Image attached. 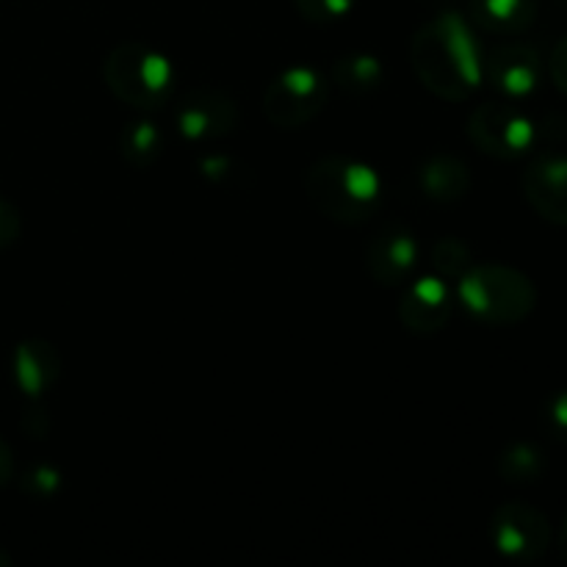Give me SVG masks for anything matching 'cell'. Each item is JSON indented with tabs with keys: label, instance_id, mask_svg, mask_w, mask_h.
Listing matches in <instances>:
<instances>
[{
	"label": "cell",
	"instance_id": "d4e9b609",
	"mask_svg": "<svg viewBox=\"0 0 567 567\" xmlns=\"http://www.w3.org/2000/svg\"><path fill=\"white\" fill-rule=\"evenodd\" d=\"M548 75H551L554 86L567 97V37L554 44L551 59H548Z\"/></svg>",
	"mask_w": 567,
	"mask_h": 567
},
{
	"label": "cell",
	"instance_id": "6da1fadb",
	"mask_svg": "<svg viewBox=\"0 0 567 567\" xmlns=\"http://www.w3.org/2000/svg\"><path fill=\"white\" fill-rule=\"evenodd\" d=\"M410 61L421 86L449 103L468 100L485 78V50L474 28L454 11L437 14L415 31Z\"/></svg>",
	"mask_w": 567,
	"mask_h": 567
},
{
	"label": "cell",
	"instance_id": "7a4b0ae2",
	"mask_svg": "<svg viewBox=\"0 0 567 567\" xmlns=\"http://www.w3.org/2000/svg\"><path fill=\"white\" fill-rule=\"evenodd\" d=\"M305 197L324 219L363 225L382 205V177L363 161L330 155L308 169Z\"/></svg>",
	"mask_w": 567,
	"mask_h": 567
},
{
	"label": "cell",
	"instance_id": "4fadbf2b",
	"mask_svg": "<svg viewBox=\"0 0 567 567\" xmlns=\"http://www.w3.org/2000/svg\"><path fill=\"white\" fill-rule=\"evenodd\" d=\"M11 374H14L17 388L25 396H44L61 377L59 349L48 341H39V338L22 341L14 349V358H11Z\"/></svg>",
	"mask_w": 567,
	"mask_h": 567
},
{
	"label": "cell",
	"instance_id": "5bb4252c",
	"mask_svg": "<svg viewBox=\"0 0 567 567\" xmlns=\"http://www.w3.org/2000/svg\"><path fill=\"white\" fill-rule=\"evenodd\" d=\"M419 186L435 203H457L468 194L471 169L457 155L437 153L421 164Z\"/></svg>",
	"mask_w": 567,
	"mask_h": 567
},
{
	"label": "cell",
	"instance_id": "277c9868",
	"mask_svg": "<svg viewBox=\"0 0 567 567\" xmlns=\"http://www.w3.org/2000/svg\"><path fill=\"white\" fill-rule=\"evenodd\" d=\"M103 81L131 109L158 111L175 92V66L150 44L125 42L103 61Z\"/></svg>",
	"mask_w": 567,
	"mask_h": 567
},
{
	"label": "cell",
	"instance_id": "83f0119b",
	"mask_svg": "<svg viewBox=\"0 0 567 567\" xmlns=\"http://www.w3.org/2000/svg\"><path fill=\"white\" fill-rule=\"evenodd\" d=\"M9 565H11V557L3 551V548H0V567H9Z\"/></svg>",
	"mask_w": 567,
	"mask_h": 567
},
{
	"label": "cell",
	"instance_id": "9a60e30c",
	"mask_svg": "<svg viewBox=\"0 0 567 567\" xmlns=\"http://www.w3.org/2000/svg\"><path fill=\"white\" fill-rule=\"evenodd\" d=\"M471 17L491 33H520L537 20L535 0H471Z\"/></svg>",
	"mask_w": 567,
	"mask_h": 567
},
{
	"label": "cell",
	"instance_id": "e0dca14e",
	"mask_svg": "<svg viewBox=\"0 0 567 567\" xmlns=\"http://www.w3.org/2000/svg\"><path fill=\"white\" fill-rule=\"evenodd\" d=\"M164 131L153 120H133L122 127L120 150L122 158L136 169H150L164 153Z\"/></svg>",
	"mask_w": 567,
	"mask_h": 567
},
{
	"label": "cell",
	"instance_id": "cb8c5ba5",
	"mask_svg": "<svg viewBox=\"0 0 567 567\" xmlns=\"http://www.w3.org/2000/svg\"><path fill=\"white\" fill-rule=\"evenodd\" d=\"M20 230H22L20 210L0 197V249L11 247V244L20 238Z\"/></svg>",
	"mask_w": 567,
	"mask_h": 567
},
{
	"label": "cell",
	"instance_id": "8992f818",
	"mask_svg": "<svg viewBox=\"0 0 567 567\" xmlns=\"http://www.w3.org/2000/svg\"><path fill=\"white\" fill-rule=\"evenodd\" d=\"M540 127L509 100H491L471 111L468 138L476 150L498 161L520 158L535 147Z\"/></svg>",
	"mask_w": 567,
	"mask_h": 567
},
{
	"label": "cell",
	"instance_id": "5b68a950",
	"mask_svg": "<svg viewBox=\"0 0 567 567\" xmlns=\"http://www.w3.org/2000/svg\"><path fill=\"white\" fill-rule=\"evenodd\" d=\"M330 83L313 66H288L264 89V114L282 131L310 125L324 111Z\"/></svg>",
	"mask_w": 567,
	"mask_h": 567
},
{
	"label": "cell",
	"instance_id": "9c48e42d",
	"mask_svg": "<svg viewBox=\"0 0 567 567\" xmlns=\"http://www.w3.org/2000/svg\"><path fill=\"white\" fill-rule=\"evenodd\" d=\"M419 238L404 225L382 227L369 241V249H365L369 275L385 288L408 286L413 280L415 269H419Z\"/></svg>",
	"mask_w": 567,
	"mask_h": 567
},
{
	"label": "cell",
	"instance_id": "603a6c76",
	"mask_svg": "<svg viewBox=\"0 0 567 567\" xmlns=\"http://www.w3.org/2000/svg\"><path fill=\"white\" fill-rule=\"evenodd\" d=\"M238 169H241V166H238L233 158H227V155L210 153L199 161V172L214 183H227L230 177H238Z\"/></svg>",
	"mask_w": 567,
	"mask_h": 567
},
{
	"label": "cell",
	"instance_id": "7c38bea8",
	"mask_svg": "<svg viewBox=\"0 0 567 567\" xmlns=\"http://www.w3.org/2000/svg\"><path fill=\"white\" fill-rule=\"evenodd\" d=\"M485 75L507 100L529 97L540 86L543 59L529 44H502L485 59Z\"/></svg>",
	"mask_w": 567,
	"mask_h": 567
},
{
	"label": "cell",
	"instance_id": "ac0fdd59",
	"mask_svg": "<svg viewBox=\"0 0 567 567\" xmlns=\"http://www.w3.org/2000/svg\"><path fill=\"white\" fill-rule=\"evenodd\" d=\"M498 474L509 485H535L546 474V454L532 443H513L498 457Z\"/></svg>",
	"mask_w": 567,
	"mask_h": 567
},
{
	"label": "cell",
	"instance_id": "ffe728a7",
	"mask_svg": "<svg viewBox=\"0 0 567 567\" xmlns=\"http://www.w3.org/2000/svg\"><path fill=\"white\" fill-rule=\"evenodd\" d=\"M20 485L31 498H53L61 491V474L53 465H31Z\"/></svg>",
	"mask_w": 567,
	"mask_h": 567
},
{
	"label": "cell",
	"instance_id": "2e32d148",
	"mask_svg": "<svg viewBox=\"0 0 567 567\" xmlns=\"http://www.w3.org/2000/svg\"><path fill=\"white\" fill-rule=\"evenodd\" d=\"M332 83L343 92L354 94V97H365V94L377 92L382 86V61L371 53H347L332 64L330 70Z\"/></svg>",
	"mask_w": 567,
	"mask_h": 567
},
{
	"label": "cell",
	"instance_id": "484cf974",
	"mask_svg": "<svg viewBox=\"0 0 567 567\" xmlns=\"http://www.w3.org/2000/svg\"><path fill=\"white\" fill-rule=\"evenodd\" d=\"M14 476V454H11L9 443L0 437V487H6Z\"/></svg>",
	"mask_w": 567,
	"mask_h": 567
},
{
	"label": "cell",
	"instance_id": "4316f807",
	"mask_svg": "<svg viewBox=\"0 0 567 567\" xmlns=\"http://www.w3.org/2000/svg\"><path fill=\"white\" fill-rule=\"evenodd\" d=\"M559 557H563L567 563V518H565L563 532H559Z\"/></svg>",
	"mask_w": 567,
	"mask_h": 567
},
{
	"label": "cell",
	"instance_id": "52a82bcc",
	"mask_svg": "<svg viewBox=\"0 0 567 567\" xmlns=\"http://www.w3.org/2000/svg\"><path fill=\"white\" fill-rule=\"evenodd\" d=\"M493 546L513 563H535L551 546V524L537 507L524 502H509L493 513Z\"/></svg>",
	"mask_w": 567,
	"mask_h": 567
},
{
	"label": "cell",
	"instance_id": "d6986e66",
	"mask_svg": "<svg viewBox=\"0 0 567 567\" xmlns=\"http://www.w3.org/2000/svg\"><path fill=\"white\" fill-rule=\"evenodd\" d=\"M471 266H474V255H471V247L463 238L449 236L432 247V269L443 280H460Z\"/></svg>",
	"mask_w": 567,
	"mask_h": 567
},
{
	"label": "cell",
	"instance_id": "8fae6325",
	"mask_svg": "<svg viewBox=\"0 0 567 567\" xmlns=\"http://www.w3.org/2000/svg\"><path fill=\"white\" fill-rule=\"evenodd\" d=\"M524 197L540 219L567 227V155L546 153L524 172Z\"/></svg>",
	"mask_w": 567,
	"mask_h": 567
},
{
	"label": "cell",
	"instance_id": "3957f363",
	"mask_svg": "<svg viewBox=\"0 0 567 567\" xmlns=\"http://www.w3.org/2000/svg\"><path fill=\"white\" fill-rule=\"evenodd\" d=\"M457 299L476 321L513 327L537 308V288L524 271L502 264L471 266L457 280Z\"/></svg>",
	"mask_w": 567,
	"mask_h": 567
},
{
	"label": "cell",
	"instance_id": "7402d4cb",
	"mask_svg": "<svg viewBox=\"0 0 567 567\" xmlns=\"http://www.w3.org/2000/svg\"><path fill=\"white\" fill-rule=\"evenodd\" d=\"M543 424H546L548 435L557 437L559 443H567V391L554 393L548 399L546 410H543Z\"/></svg>",
	"mask_w": 567,
	"mask_h": 567
},
{
	"label": "cell",
	"instance_id": "ba28073f",
	"mask_svg": "<svg viewBox=\"0 0 567 567\" xmlns=\"http://www.w3.org/2000/svg\"><path fill=\"white\" fill-rule=\"evenodd\" d=\"M177 131L186 142L210 144L230 136L241 122L236 100L216 86H197L181 100L175 111Z\"/></svg>",
	"mask_w": 567,
	"mask_h": 567
},
{
	"label": "cell",
	"instance_id": "30bf717a",
	"mask_svg": "<svg viewBox=\"0 0 567 567\" xmlns=\"http://www.w3.org/2000/svg\"><path fill=\"white\" fill-rule=\"evenodd\" d=\"M454 310V293L443 277L424 275L419 280H410L399 299V321L404 330L415 336H435L449 324Z\"/></svg>",
	"mask_w": 567,
	"mask_h": 567
},
{
	"label": "cell",
	"instance_id": "44dd1931",
	"mask_svg": "<svg viewBox=\"0 0 567 567\" xmlns=\"http://www.w3.org/2000/svg\"><path fill=\"white\" fill-rule=\"evenodd\" d=\"M354 0H297V9L310 22H332L349 14Z\"/></svg>",
	"mask_w": 567,
	"mask_h": 567
}]
</instances>
